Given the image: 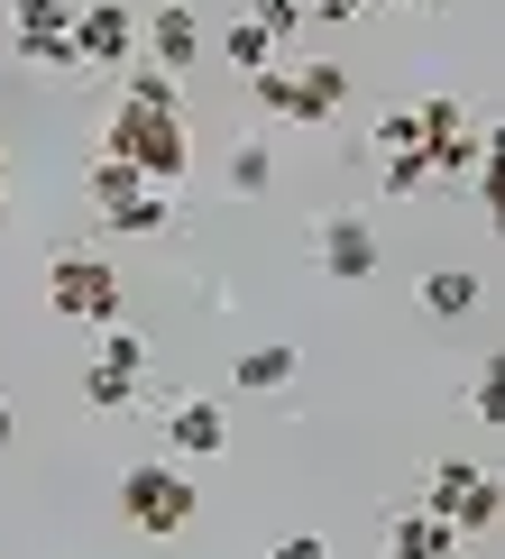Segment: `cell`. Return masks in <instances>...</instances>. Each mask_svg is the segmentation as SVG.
Returning <instances> with one entry per match:
<instances>
[{
  "instance_id": "15",
  "label": "cell",
  "mask_w": 505,
  "mask_h": 559,
  "mask_svg": "<svg viewBox=\"0 0 505 559\" xmlns=\"http://www.w3.org/2000/svg\"><path fill=\"white\" fill-rule=\"evenodd\" d=\"M478 294H488V285H478L469 266H432V275H423V312H432V321H469Z\"/></svg>"
},
{
  "instance_id": "7",
  "label": "cell",
  "mask_w": 505,
  "mask_h": 559,
  "mask_svg": "<svg viewBox=\"0 0 505 559\" xmlns=\"http://www.w3.org/2000/svg\"><path fill=\"white\" fill-rule=\"evenodd\" d=\"M138 377H148V340L120 331V321H102V348H92V367H83V404L92 413H129Z\"/></svg>"
},
{
  "instance_id": "18",
  "label": "cell",
  "mask_w": 505,
  "mask_h": 559,
  "mask_svg": "<svg viewBox=\"0 0 505 559\" xmlns=\"http://www.w3.org/2000/svg\"><path fill=\"white\" fill-rule=\"evenodd\" d=\"M275 183V156L258 147V138H248V147H230V193H267Z\"/></svg>"
},
{
  "instance_id": "2",
  "label": "cell",
  "mask_w": 505,
  "mask_h": 559,
  "mask_svg": "<svg viewBox=\"0 0 505 559\" xmlns=\"http://www.w3.org/2000/svg\"><path fill=\"white\" fill-rule=\"evenodd\" d=\"M193 477L175 468V459H138V468L120 477V523L129 532H148V542H175L184 523H193Z\"/></svg>"
},
{
  "instance_id": "6",
  "label": "cell",
  "mask_w": 505,
  "mask_h": 559,
  "mask_svg": "<svg viewBox=\"0 0 505 559\" xmlns=\"http://www.w3.org/2000/svg\"><path fill=\"white\" fill-rule=\"evenodd\" d=\"M423 514H442L459 542L496 532V468H488V459H442L432 486H423Z\"/></svg>"
},
{
  "instance_id": "26",
  "label": "cell",
  "mask_w": 505,
  "mask_h": 559,
  "mask_svg": "<svg viewBox=\"0 0 505 559\" xmlns=\"http://www.w3.org/2000/svg\"><path fill=\"white\" fill-rule=\"evenodd\" d=\"M396 10H423V0H396Z\"/></svg>"
},
{
  "instance_id": "21",
  "label": "cell",
  "mask_w": 505,
  "mask_h": 559,
  "mask_svg": "<svg viewBox=\"0 0 505 559\" xmlns=\"http://www.w3.org/2000/svg\"><path fill=\"white\" fill-rule=\"evenodd\" d=\"M248 19H258V28H267L275 46H285L294 28H304V0H248Z\"/></svg>"
},
{
  "instance_id": "14",
  "label": "cell",
  "mask_w": 505,
  "mask_h": 559,
  "mask_svg": "<svg viewBox=\"0 0 505 559\" xmlns=\"http://www.w3.org/2000/svg\"><path fill=\"white\" fill-rule=\"evenodd\" d=\"M83 193H92V212L110 221V212H129L138 193H156V183L138 175V166H120V156H92V175H83Z\"/></svg>"
},
{
  "instance_id": "17",
  "label": "cell",
  "mask_w": 505,
  "mask_h": 559,
  "mask_svg": "<svg viewBox=\"0 0 505 559\" xmlns=\"http://www.w3.org/2000/svg\"><path fill=\"white\" fill-rule=\"evenodd\" d=\"M294 367H304L294 348H248V358H239V385H248V394H275V385H294Z\"/></svg>"
},
{
  "instance_id": "12",
  "label": "cell",
  "mask_w": 505,
  "mask_h": 559,
  "mask_svg": "<svg viewBox=\"0 0 505 559\" xmlns=\"http://www.w3.org/2000/svg\"><path fill=\"white\" fill-rule=\"evenodd\" d=\"M166 450L175 459H221L230 450V413L212 404V394H184V404L166 413Z\"/></svg>"
},
{
  "instance_id": "20",
  "label": "cell",
  "mask_w": 505,
  "mask_h": 559,
  "mask_svg": "<svg viewBox=\"0 0 505 559\" xmlns=\"http://www.w3.org/2000/svg\"><path fill=\"white\" fill-rule=\"evenodd\" d=\"M423 147V120H413V110H386L377 120V156H413Z\"/></svg>"
},
{
  "instance_id": "22",
  "label": "cell",
  "mask_w": 505,
  "mask_h": 559,
  "mask_svg": "<svg viewBox=\"0 0 505 559\" xmlns=\"http://www.w3.org/2000/svg\"><path fill=\"white\" fill-rule=\"evenodd\" d=\"M267 559H331V542H321V532H285Z\"/></svg>"
},
{
  "instance_id": "3",
  "label": "cell",
  "mask_w": 505,
  "mask_h": 559,
  "mask_svg": "<svg viewBox=\"0 0 505 559\" xmlns=\"http://www.w3.org/2000/svg\"><path fill=\"white\" fill-rule=\"evenodd\" d=\"M248 83H258L267 120H294V129H321L350 102V74H340V64H267V74H248Z\"/></svg>"
},
{
  "instance_id": "4",
  "label": "cell",
  "mask_w": 505,
  "mask_h": 559,
  "mask_svg": "<svg viewBox=\"0 0 505 559\" xmlns=\"http://www.w3.org/2000/svg\"><path fill=\"white\" fill-rule=\"evenodd\" d=\"M413 120H423V166H432V183H488V129L459 110V92H432V102H413Z\"/></svg>"
},
{
  "instance_id": "11",
  "label": "cell",
  "mask_w": 505,
  "mask_h": 559,
  "mask_svg": "<svg viewBox=\"0 0 505 559\" xmlns=\"http://www.w3.org/2000/svg\"><path fill=\"white\" fill-rule=\"evenodd\" d=\"M138 46H148V64H166L184 83V64H202V19L184 10V0H166L156 19H138Z\"/></svg>"
},
{
  "instance_id": "10",
  "label": "cell",
  "mask_w": 505,
  "mask_h": 559,
  "mask_svg": "<svg viewBox=\"0 0 505 559\" xmlns=\"http://www.w3.org/2000/svg\"><path fill=\"white\" fill-rule=\"evenodd\" d=\"M10 28H19V56L28 64H74V0H10Z\"/></svg>"
},
{
  "instance_id": "23",
  "label": "cell",
  "mask_w": 505,
  "mask_h": 559,
  "mask_svg": "<svg viewBox=\"0 0 505 559\" xmlns=\"http://www.w3.org/2000/svg\"><path fill=\"white\" fill-rule=\"evenodd\" d=\"M367 0H304V19H359Z\"/></svg>"
},
{
  "instance_id": "25",
  "label": "cell",
  "mask_w": 505,
  "mask_h": 559,
  "mask_svg": "<svg viewBox=\"0 0 505 559\" xmlns=\"http://www.w3.org/2000/svg\"><path fill=\"white\" fill-rule=\"evenodd\" d=\"M0 202H10V156H0Z\"/></svg>"
},
{
  "instance_id": "1",
  "label": "cell",
  "mask_w": 505,
  "mask_h": 559,
  "mask_svg": "<svg viewBox=\"0 0 505 559\" xmlns=\"http://www.w3.org/2000/svg\"><path fill=\"white\" fill-rule=\"evenodd\" d=\"M102 156H120V166H138L148 183H184V166H193V129H184V102H129L120 92V110H110V129H102Z\"/></svg>"
},
{
  "instance_id": "19",
  "label": "cell",
  "mask_w": 505,
  "mask_h": 559,
  "mask_svg": "<svg viewBox=\"0 0 505 559\" xmlns=\"http://www.w3.org/2000/svg\"><path fill=\"white\" fill-rule=\"evenodd\" d=\"M377 175H386V193H423V183H432V166H423V147H413V156H377Z\"/></svg>"
},
{
  "instance_id": "5",
  "label": "cell",
  "mask_w": 505,
  "mask_h": 559,
  "mask_svg": "<svg viewBox=\"0 0 505 559\" xmlns=\"http://www.w3.org/2000/svg\"><path fill=\"white\" fill-rule=\"evenodd\" d=\"M46 302H56L64 321H83V331H102V321H120V266L92 258V248H64V258L46 266Z\"/></svg>"
},
{
  "instance_id": "16",
  "label": "cell",
  "mask_w": 505,
  "mask_h": 559,
  "mask_svg": "<svg viewBox=\"0 0 505 559\" xmlns=\"http://www.w3.org/2000/svg\"><path fill=\"white\" fill-rule=\"evenodd\" d=\"M221 56L239 64V74H267V64H275V37L258 28V19H230V37H221Z\"/></svg>"
},
{
  "instance_id": "13",
  "label": "cell",
  "mask_w": 505,
  "mask_h": 559,
  "mask_svg": "<svg viewBox=\"0 0 505 559\" xmlns=\"http://www.w3.org/2000/svg\"><path fill=\"white\" fill-rule=\"evenodd\" d=\"M450 550H459V532L442 514H423V504L386 523V559H450Z\"/></svg>"
},
{
  "instance_id": "24",
  "label": "cell",
  "mask_w": 505,
  "mask_h": 559,
  "mask_svg": "<svg viewBox=\"0 0 505 559\" xmlns=\"http://www.w3.org/2000/svg\"><path fill=\"white\" fill-rule=\"evenodd\" d=\"M10 450H19V413L0 404V459H10Z\"/></svg>"
},
{
  "instance_id": "8",
  "label": "cell",
  "mask_w": 505,
  "mask_h": 559,
  "mask_svg": "<svg viewBox=\"0 0 505 559\" xmlns=\"http://www.w3.org/2000/svg\"><path fill=\"white\" fill-rule=\"evenodd\" d=\"M74 64H102V74L138 64V10L129 0H74Z\"/></svg>"
},
{
  "instance_id": "9",
  "label": "cell",
  "mask_w": 505,
  "mask_h": 559,
  "mask_svg": "<svg viewBox=\"0 0 505 559\" xmlns=\"http://www.w3.org/2000/svg\"><path fill=\"white\" fill-rule=\"evenodd\" d=\"M313 266L331 275V285H367V275L386 266V248H377V229H367L359 212H340V221L313 229Z\"/></svg>"
}]
</instances>
